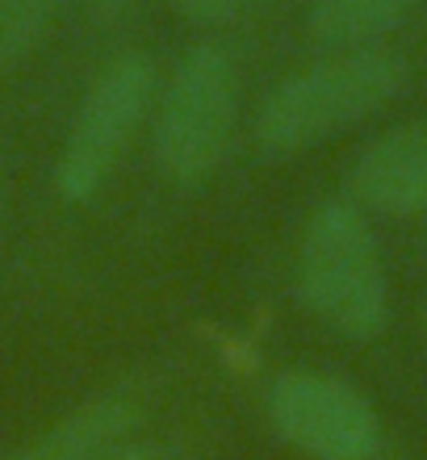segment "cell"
<instances>
[{
  "label": "cell",
  "mask_w": 427,
  "mask_h": 460,
  "mask_svg": "<svg viewBox=\"0 0 427 460\" xmlns=\"http://www.w3.org/2000/svg\"><path fill=\"white\" fill-rule=\"evenodd\" d=\"M156 88V63L143 50H126L101 67L76 110L55 164V189L63 201H93L101 193V184L113 176L118 159L143 126Z\"/></svg>",
  "instance_id": "277c9868"
},
{
  "label": "cell",
  "mask_w": 427,
  "mask_h": 460,
  "mask_svg": "<svg viewBox=\"0 0 427 460\" xmlns=\"http://www.w3.org/2000/svg\"><path fill=\"white\" fill-rule=\"evenodd\" d=\"M138 419V394L130 385L105 389L72 414H63L59 423L17 448L9 460H101L113 448H122L126 431Z\"/></svg>",
  "instance_id": "52a82bcc"
},
{
  "label": "cell",
  "mask_w": 427,
  "mask_h": 460,
  "mask_svg": "<svg viewBox=\"0 0 427 460\" xmlns=\"http://www.w3.org/2000/svg\"><path fill=\"white\" fill-rule=\"evenodd\" d=\"M352 197L386 218L427 214V118L381 130L352 164Z\"/></svg>",
  "instance_id": "8992f818"
},
{
  "label": "cell",
  "mask_w": 427,
  "mask_h": 460,
  "mask_svg": "<svg viewBox=\"0 0 427 460\" xmlns=\"http://www.w3.org/2000/svg\"><path fill=\"white\" fill-rule=\"evenodd\" d=\"M63 0H0V75L42 47L59 22Z\"/></svg>",
  "instance_id": "9c48e42d"
},
{
  "label": "cell",
  "mask_w": 427,
  "mask_h": 460,
  "mask_svg": "<svg viewBox=\"0 0 427 460\" xmlns=\"http://www.w3.org/2000/svg\"><path fill=\"white\" fill-rule=\"evenodd\" d=\"M419 0H306V30L327 50H365L398 30Z\"/></svg>",
  "instance_id": "ba28073f"
},
{
  "label": "cell",
  "mask_w": 427,
  "mask_h": 460,
  "mask_svg": "<svg viewBox=\"0 0 427 460\" xmlns=\"http://www.w3.org/2000/svg\"><path fill=\"white\" fill-rule=\"evenodd\" d=\"M406 88V63L386 47L335 50L285 75L256 113V143L269 155H298L373 118Z\"/></svg>",
  "instance_id": "6da1fadb"
},
{
  "label": "cell",
  "mask_w": 427,
  "mask_h": 460,
  "mask_svg": "<svg viewBox=\"0 0 427 460\" xmlns=\"http://www.w3.org/2000/svg\"><path fill=\"white\" fill-rule=\"evenodd\" d=\"M239 121V72L227 47L201 42L172 67L156 105V164L164 176L197 184L227 159Z\"/></svg>",
  "instance_id": "3957f363"
},
{
  "label": "cell",
  "mask_w": 427,
  "mask_h": 460,
  "mask_svg": "<svg viewBox=\"0 0 427 460\" xmlns=\"http://www.w3.org/2000/svg\"><path fill=\"white\" fill-rule=\"evenodd\" d=\"M168 4L189 22H227V17L244 9L247 0H168Z\"/></svg>",
  "instance_id": "30bf717a"
},
{
  "label": "cell",
  "mask_w": 427,
  "mask_h": 460,
  "mask_svg": "<svg viewBox=\"0 0 427 460\" xmlns=\"http://www.w3.org/2000/svg\"><path fill=\"white\" fill-rule=\"evenodd\" d=\"M130 0H97V9H105V13H118V9H126Z\"/></svg>",
  "instance_id": "7c38bea8"
},
{
  "label": "cell",
  "mask_w": 427,
  "mask_h": 460,
  "mask_svg": "<svg viewBox=\"0 0 427 460\" xmlns=\"http://www.w3.org/2000/svg\"><path fill=\"white\" fill-rule=\"evenodd\" d=\"M101 460H168L159 448H151V444H135V448H113L110 456H101Z\"/></svg>",
  "instance_id": "8fae6325"
},
{
  "label": "cell",
  "mask_w": 427,
  "mask_h": 460,
  "mask_svg": "<svg viewBox=\"0 0 427 460\" xmlns=\"http://www.w3.org/2000/svg\"><path fill=\"white\" fill-rule=\"evenodd\" d=\"M277 436L310 460H378L381 419L356 385L331 373L293 368L269 389Z\"/></svg>",
  "instance_id": "5b68a950"
},
{
  "label": "cell",
  "mask_w": 427,
  "mask_h": 460,
  "mask_svg": "<svg viewBox=\"0 0 427 460\" xmlns=\"http://www.w3.org/2000/svg\"><path fill=\"white\" fill-rule=\"evenodd\" d=\"M298 293L306 310L343 340H373L390 318V285L373 226L352 201H327L306 222L298 247Z\"/></svg>",
  "instance_id": "7a4b0ae2"
}]
</instances>
